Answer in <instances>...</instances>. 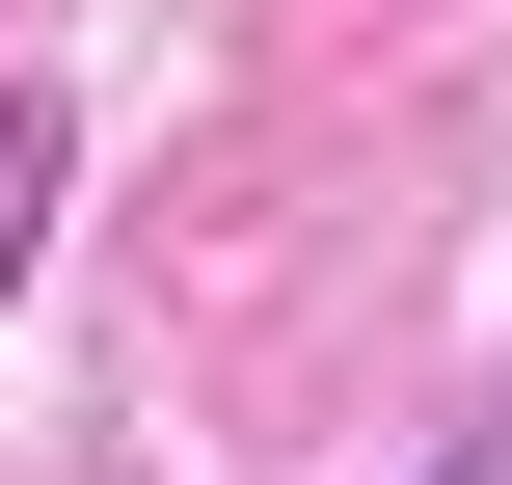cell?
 Returning a JSON list of instances; mask_svg holds the SVG:
<instances>
[{
    "mask_svg": "<svg viewBox=\"0 0 512 485\" xmlns=\"http://www.w3.org/2000/svg\"><path fill=\"white\" fill-rule=\"evenodd\" d=\"M54 189H81V108H54V81H0V297H27V243H54Z\"/></svg>",
    "mask_w": 512,
    "mask_h": 485,
    "instance_id": "1",
    "label": "cell"
},
{
    "mask_svg": "<svg viewBox=\"0 0 512 485\" xmlns=\"http://www.w3.org/2000/svg\"><path fill=\"white\" fill-rule=\"evenodd\" d=\"M405 485H512V432H432V459H405Z\"/></svg>",
    "mask_w": 512,
    "mask_h": 485,
    "instance_id": "2",
    "label": "cell"
}]
</instances>
